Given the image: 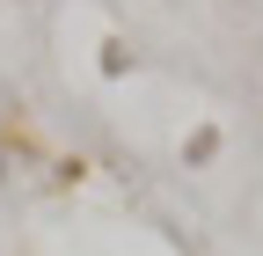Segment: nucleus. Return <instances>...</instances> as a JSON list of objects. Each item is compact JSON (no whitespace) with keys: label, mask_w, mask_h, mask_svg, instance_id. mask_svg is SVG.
Instances as JSON below:
<instances>
[{"label":"nucleus","mask_w":263,"mask_h":256,"mask_svg":"<svg viewBox=\"0 0 263 256\" xmlns=\"http://www.w3.org/2000/svg\"><path fill=\"white\" fill-rule=\"evenodd\" d=\"M212 154H219V132H212V124H205V132H190V139H183V161H212Z\"/></svg>","instance_id":"1"},{"label":"nucleus","mask_w":263,"mask_h":256,"mask_svg":"<svg viewBox=\"0 0 263 256\" xmlns=\"http://www.w3.org/2000/svg\"><path fill=\"white\" fill-rule=\"evenodd\" d=\"M8 110H15V88H8V81H0V124H8Z\"/></svg>","instance_id":"2"},{"label":"nucleus","mask_w":263,"mask_h":256,"mask_svg":"<svg viewBox=\"0 0 263 256\" xmlns=\"http://www.w3.org/2000/svg\"><path fill=\"white\" fill-rule=\"evenodd\" d=\"M0 176H8V161H0Z\"/></svg>","instance_id":"3"}]
</instances>
